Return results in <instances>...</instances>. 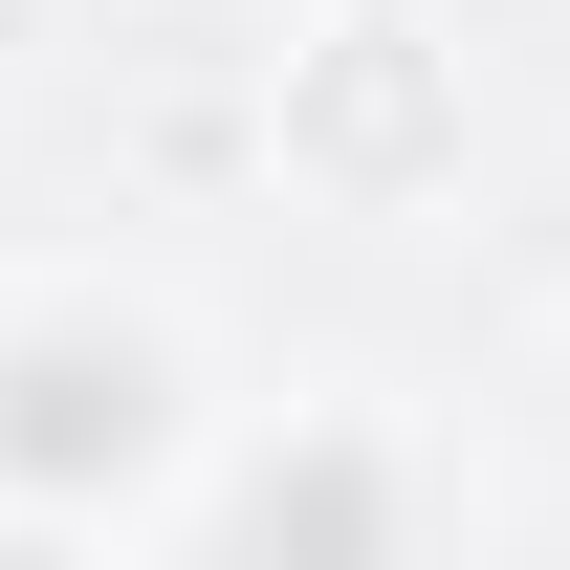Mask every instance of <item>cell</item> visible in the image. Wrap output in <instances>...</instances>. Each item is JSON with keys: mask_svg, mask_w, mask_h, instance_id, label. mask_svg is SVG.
<instances>
[{"mask_svg": "<svg viewBox=\"0 0 570 570\" xmlns=\"http://www.w3.org/2000/svg\"><path fill=\"white\" fill-rule=\"evenodd\" d=\"M198 439H219V395L154 307H110V285L0 307V527H176Z\"/></svg>", "mask_w": 570, "mask_h": 570, "instance_id": "obj_1", "label": "cell"}, {"mask_svg": "<svg viewBox=\"0 0 570 570\" xmlns=\"http://www.w3.org/2000/svg\"><path fill=\"white\" fill-rule=\"evenodd\" d=\"M417 483L373 461V439H264V461H198L154 549H395Z\"/></svg>", "mask_w": 570, "mask_h": 570, "instance_id": "obj_2", "label": "cell"}, {"mask_svg": "<svg viewBox=\"0 0 570 570\" xmlns=\"http://www.w3.org/2000/svg\"><path fill=\"white\" fill-rule=\"evenodd\" d=\"M307 132L352 154V176H417V154H439V88H417V22H330V67H307Z\"/></svg>", "mask_w": 570, "mask_h": 570, "instance_id": "obj_3", "label": "cell"}]
</instances>
